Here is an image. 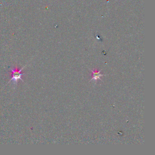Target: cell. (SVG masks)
Here are the masks:
<instances>
[{
  "label": "cell",
  "mask_w": 155,
  "mask_h": 155,
  "mask_svg": "<svg viewBox=\"0 0 155 155\" xmlns=\"http://www.w3.org/2000/svg\"><path fill=\"white\" fill-rule=\"evenodd\" d=\"M100 71H97V70H96L95 71H92V79H94V80H97L98 79H100V77H101L103 75L100 74Z\"/></svg>",
  "instance_id": "2"
},
{
  "label": "cell",
  "mask_w": 155,
  "mask_h": 155,
  "mask_svg": "<svg viewBox=\"0 0 155 155\" xmlns=\"http://www.w3.org/2000/svg\"><path fill=\"white\" fill-rule=\"evenodd\" d=\"M23 68L24 67L20 70V71H18L17 69H13L12 68H11V71L12 72V77L11 78L10 82L13 81L14 83H16L18 80L19 79H20L21 80L23 81L22 79L21 78V76L23 75L24 74H21L20 72L22 71V70L23 69Z\"/></svg>",
  "instance_id": "1"
}]
</instances>
